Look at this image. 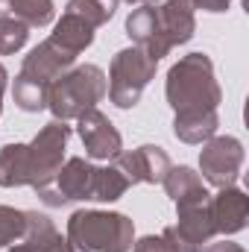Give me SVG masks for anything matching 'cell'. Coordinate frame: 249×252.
<instances>
[{"label": "cell", "instance_id": "6da1fadb", "mask_svg": "<svg viewBox=\"0 0 249 252\" xmlns=\"http://www.w3.org/2000/svg\"><path fill=\"white\" fill-rule=\"evenodd\" d=\"M167 100L176 112L173 132L185 144H202L217 129L220 85L205 53H190L167 73Z\"/></svg>", "mask_w": 249, "mask_h": 252}, {"label": "cell", "instance_id": "7a4b0ae2", "mask_svg": "<svg viewBox=\"0 0 249 252\" xmlns=\"http://www.w3.org/2000/svg\"><path fill=\"white\" fill-rule=\"evenodd\" d=\"M67 135L70 129L64 121L47 124L30 144H9L0 150V185L3 188H15V185H32L41 188L44 182H50L64 158V147H67Z\"/></svg>", "mask_w": 249, "mask_h": 252}, {"label": "cell", "instance_id": "3957f363", "mask_svg": "<svg viewBox=\"0 0 249 252\" xmlns=\"http://www.w3.org/2000/svg\"><path fill=\"white\" fill-rule=\"evenodd\" d=\"M129 188V179L112 164V167H91L85 158H70L59 173L44 182L38 190V196L47 205H64L73 199H103L112 202L118 196H124Z\"/></svg>", "mask_w": 249, "mask_h": 252}, {"label": "cell", "instance_id": "277c9868", "mask_svg": "<svg viewBox=\"0 0 249 252\" xmlns=\"http://www.w3.org/2000/svg\"><path fill=\"white\" fill-rule=\"evenodd\" d=\"M132 220L112 211H76L67 220V244L79 252H129Z\"/></svg>", "mask_w": 249, "mask_h": 252}, {"label": "cell", "instance_id": "5b68a950", "mask_svg": "<svg viewBox=\"0 0 249 252\" xmlns=\"http://www.w3.org/2000/svg\"><path fill=\"white\" fill-rule=\"evenodd\" d=\"M106 91H109L106 73L97 64H82L53 79L47 91V106L53 109L56 121H70L94 109L106 97Z\"/></svg>", "mask_w": 249, "mask_h": 252}, {"label": "cell", "instance_id": "8992f818", "mask_svg": "<svg viewBox=\"0 0 249 252\" xmlns=\"http://www.w3.org/2000/svg\"><path fill=\"white\" fill-rule=\"evenodd\" d=\"M156 64L144 50H138V47H132V50H121L118 56H115V62H112V73H109V97H112V103L115 106H121V109H129V106H135L138 100H141V94H144V88H147V82L153 79V73H156Z\"/></svg>", "mask_w": 249, "mask_h": 252}, {"label": "cell", "instance_id": "52a82bcc", "mask_svg": "<svg viewBox=\"0 0 249 252\" xmlns=\"http://www.w3.org/2000/svg\"><path fill=\"white\" fill-rule=\"evenodd\" d=\"M241 164H244V144L238 138H229V135L211 138L202 147V156H199L202 176L217 188H232L238 182Z\"/></svg>", "mask_w": 249, "mask_h": 252}, {"label": "cell", "instance_id": "ba28073f", "mask_svg": "<svg viewBox=\"0 0 249 252\" xmlns=\"http://www.w3.org/2000/svg\"><path fill=\"white\" fill-rule=\"evenodd\" d=\"M126 30H129V38H135L138 50H144L153 62H158L161 56L170 53V38L164 32V24H161V15H158V6H138L129 18H126Z\"/></svg>", "mask_w": 249, "mask_h": 252}, {"label": "cell", "instance_id": "9c48e42d", "mask_svg": "<svg viewBox=\"0 0 249 252\" xmlns=\"http://www.w3.org/2000/svg\"><path fill=\"white\" fill-rule=\"evenodd\" d=\"M115 167L132 182H164L167 170H170V158L161 147H138L132 153H118L115 156Z\"/></svg>", "mask_w": 249, "mask_h": 252}, {"label": "cell", "instance_id": "30bf717a", "mask_svg": "<svg viewBox=\"0 0 249 252\" xmlns=\"http://www.w3.org/2000/svg\"><path fill=\"white\" fill-rule=\"evenodd\" d=\"M176 211H179V223L170 226V235H173L179 252H199L217 235L214 232V223H211V214H208V202L182 205Z\"/></svg>", "mask_w": 249, "mask_h": 252}, {"label": "cell", "instance_id": "8fae6325", "mask_svg": "<svg viewBox=\"0 0 249 252\" xmlns=\"http://www.w3.org/2000/svg\"><path fill=\"white\" fill-rule=\"evenodd\" d=\"M76 121H79V138L91 158H115L121 153V144H124L121 132L106 115H100L97 109H88Z\"/></svg>", "mask_w": 249, "mask_h": 252}, {"label": "cell", "instance_id": "7c38bea8", "mask_svg": "<svg viewBox=\"0 0 249 252\" xmlns=\"http://www.w3.org/2000/svg\"><path fill=\"white\" fill-rule=\"evenodd\" d=\"M208 214L214 223V232L220 235H235L247 226V214H249V199L244 190L232 188H220V193L214 199H208Z\"/></svg>", "mask_w": 249, "mask_h": 252}, {"label": "cell", "instance_id": "4fadbf2b", "mask_svg": "<svg viewBox=\"0 0 249 252\" xmlns=\"http://www.w3.org/2000/svg\"><path fill=\"white\" fill-rule=\"evenodd\" d=\"M9 252H70V244L62 241V235L56 232V226L50 223V217L27 211L24 235L18 238V244Z\"/></svg>", "mask_w": 249, "mask_h": 252}, {"label": "cell", "instance_id": "5bb4252c", "mask_svg": "<svg viewBox=\"0 0 249 252\" xmlns=\"http://www.w3.org/2000/svg\"><path fill=\"white\" fill-rule=\"evenodd\" d=\"M161 185L167 188V196L176 202V208L208 202V190L202 185V176L193 173L190 167H170Z\"/></svg>", "mask_w": 249, "mask_h": 252}, {"label": "cell", "instance_id": "9a60e30c", "mask_svg": "<svg viewBox=\"0 0 249 252\" xmlns=\"http://www.w3.org/2000/svg\"><path fill=\"white\" fill-rule=\"evenodd\" d=\"M158 15H161V24H164V32L170 38V44H185L187 38L193 35V9L187 0H164L158 6Z\"/></svg>", "mask_w": 249, "mask_h": 252}, {"label": "cell", "instance_id": "2e32d148", "mask_svg": "<svg viewBox=\"0 0 249 252\" xmlns=\"http://www.w3.org/2000/svg\"><path fill=\"white\" fill-rule=\"evenodd\" d=\"M6 15L24 21L27 27H47L53 21V0H9Z\"/></svg>", "mask_w": 249, "mask_h": 252}, {"label": "cell", "instance_id": "e0dca14e", "mask_svg": "<svg viewBox=\"0 0 249 252\" xmlns=\"http://www.w3.org/2000/svg\"><path fill=\"white\" fill-rule=\"evenodd\" d=\"M115 6H118V0H70L64 12L82 18L85 24H91L97 30L100 24H106L115 15Z\"/></svg>", "mask_w": 249, "mask_h": 252}, {"label": "cell", "instance_id": "ac0fdd59", "mask_svg": "<svg viewBox=\"0 0 249 252\" xmlns=\"http://www.w3.org/2000/svg\"><path fill=\"white\" fill-rule=\"evenodd\" d=\"M30 27L12 15H0V56H9L27 44Z\"/></svg>", "mask_w": 249, "mask_h": 252}, {"label": "cell", "instance_id": "d6986e66", "mask_svg": "<svg viewBox=\"0 0 249 252\" xmlns=\"http://www.w3.org/2000/svg\"><path fill=\"white\" fill-rule=\"evenodd\" d=\"M24 226H27V211H15V208L0 205V247L15 244L24 235Z\"/></svg>", "mask_w": 249, "mask_h": 252}, {"label": "cell", "instance_id": "ffe728a7", "mask_svg": "<svg viewBox=\"0 0 249 252\" xmlns=\"http://www.w3.org/2000/svg\"><path fill=\"white\" fill-rule=\"evenodd\" d=\"M132 252H179V247H176V241H173L170 229H164L158 238H156V235L141 238V241L135 244V250H132Z\"/></svg>", "mask_w": 249, "mask_h": 252}, {"label": "cell", "instance_id": "44dd1931", "mask_svg": "<svg viewBox=\"0 0 249 252\" xmlns=\"http://www.w3.org/2000/svg\"><path fill=\"white\" fill-rule=\"evenodd\" d=\"M190 9H205V12H226L232 0H187Z\"/></svg>", "mask_w": 249, "mask_h": 252}, {"label": "cell", "instance_id": "7402d4cb", "mask_svg": "<svg viewBox=\"0 0 249 252\" xmlns=\"http://www.w3.org/2000/svg\"><path fill=\"white\" fill-rule=\"evenodd\" d=\"M199 252H247L241 244H232V241H220V244H205Z\"/></svg>", "mask_w": 249, "mask_h": 252}, {"label": "cell", "instance_id": "603a6c76", "mask_svg": "<svg viewBox=\"0 0 249 252\" xmlns=\"http://www.w3.org/2000/svg\"><path fill=\"white\" fill-rule=\"evenodd\" d=\"M3 88H6V67L0 64V100H3Z\"/></svg>", "mask_w": 249, "mask_h": 252}, {"label": "cell", "instance_id": "cb8c5ba5", "mask_svg": "<svg viewBox=\"0 0 249 252\" xmlns=\"http://www.w3.org/2000/svg\"><path fill=\"white\" fill-rule=\"evenodd\" d=\"M129 3H147V0H129Z\"/></svg>", "mask_w": 249, "mask_h": 252}]
</instances>
